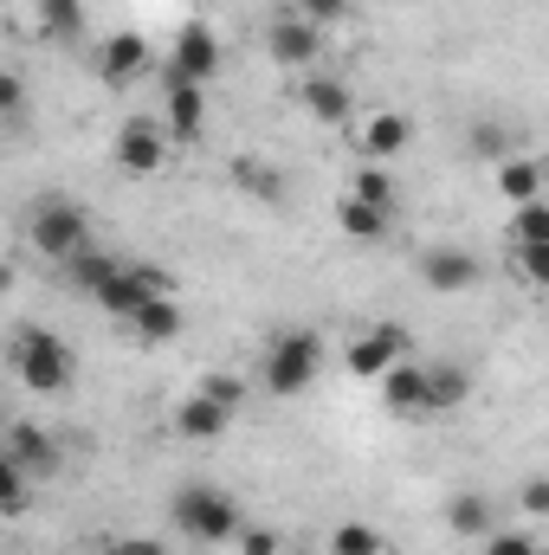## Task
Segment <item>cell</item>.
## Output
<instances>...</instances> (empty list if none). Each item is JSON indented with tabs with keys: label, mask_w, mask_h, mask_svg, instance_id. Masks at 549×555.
Returning a JSON list of instances; mask_svg holds the SVG:
<instances>
[{
	"label": "cell",
	"mask_w": 549,
	"mask_h": 555,
	"mask_svg": "<svg viewBox=\"0 0 549 555\" xmlns=\"http://www.w3.org/2000/svg\"><path fill=\"white\" fill-rule=\"evenodd\" d=\"M142 297H175V278L162 272V266H117V272L104 278V291H98V304L111 317H130Z\"/></svg>",
	"instance_id": "52a82bcc"
},
{
	"label": "cell",
	"mask_w": 549,
	"mask_h": 555,
	"mask_svg": "<svg viewBox=\"0 0 549 555\" xmlns=\"http://www.w3.org/2000/svg\"><path fill=\"white\" fill-rule=\"evenodd\" d=\"M420 284H426V291L459 297V291H472V284H478V259H472L465 246H433V253H420Z\"/></svg>",
	"instance_id": "8fae6325"
},
{
	"label": "cell",
	"mask_w": 549,
	"mask_h": 555,
	"mask_svg": "<svg viewBox=\"0 0 549 555\" xmlns=\"http://www.w3.org/2000/svg\"><path fill=\"white\" fill-rule=\"evenodd\" d=\"M26 233H33V246L46 253V259H72V253H85L91 246V214L78 207V201H65V194H52V201H39L33 214H26Z\"/></svg>",
	"instance_id": "7a4b0ae2"
},
{
	"label": "cell",
	"mask_w": 549,
	"mask_h": 555,
	"mask_svg": "<svg viewBox=\"0 0 549 555\" xmlns=\"http://www.w3.org/2000/svg\"><path fill=\"white\" fill-rule=\"evenodd\" d=\"M472 149H478L485 162H505V155H511V137H505L498 124H478V130H472Z\"/></svg>",
	"instance_id": "1f68e13d"
},
{
	"label": "cell",
	"mask_w": 549,
	"mask_h": 555,
	"mask_svg": "<svg viewBox=\"0 0 549 555\" xmlns=\"http://www.w3.org/2000/svg\"><path fill=\"white\" fill-rule=\"evenodd\" d=\"M20 111H26V78H20V72H0V117L13 124Z\"/></svg>",
	"instance_id": "d6a6232c"
},
{
	"label": "cell",
	"mask_w": 549,
	"mask_h": 555,
	"mask_svg": "<svg viewBox=\"0 0 549 555\" xmlns=\"http://www.w3.org/2000/svg\"><path fill=\"white\" fill-rule=\"evenodd\" d=\"M382 401L388 414H426V382H420V362H395L382 375Z\"/></svg>",
	"instance_id": "ffe728a7"
},
{
	"label": "cell",
	"mask_w": 549,
	"mask_h": 555,
	"mask_svg": "<svg viewBox=\"0 0 549 555\" xmlns=\"http://www.w3.org/2000/svg\"><path fill=\"white\" fill-rule=\"evenodd\" d=\"M478 543H485V555H544L537 530H491V537H478Z\"/></svg>",
	"instance_id": "f1b7e54d"
},
{
	"label": "cell",
	"mask_w": 549,
	"mask_h": 555,
	"mask_svg": "<svg viewBox=\"0 0 549 555\" xmlns=\"http://www.w3.org/2000/svg\"><path fill=\"white\" fill-rule=\"evenodd\" d=\"M420 382H426V414H446L472 395V375L459 362H433V369H420Z\"/></svg>",
	"instance_id": "d6986e66"
},
{
	"label": "cell",
	"mask_w": 549,
	"mask_h": 555,
	"mask_svg": "<svg viewBox=\"0 0 549 555\" xmlns=\"http://www.w3.org/2000/svg\"><path fill=\"white\" fill-rule=\"evenodd\" d=\"M168 517H175V530H181V537H194V543H233V537H240V524H246V517H240V504H233L227 491H214V485H181Z\"/></svg>",
	"instance_id": "6da1fadb"
},
{
	"label": "cell",
	"mask_w": 549,
	"mask_h": 555,
	"mask_svg": "<svg viewBox=\"0 0 549 555\" xmlns=\"http://www.w3.org/2000/svg\"><path fill=\"white\" fill-rule=\"evenodd\" d=\"M201 395H207V401H220V408H246V382H240V375H220V369H214V375H201Z\"/></svg>",
	"instance_id": "f546056e"
},
{
	"label": "cell",
	"mask_w": 549,
	"mask_h": 555,
	"mask_svg": "<svg viewBox=\"0 0 549 555\" xmlns=\"http://www.w3.org/2000/svg\"><path fill=\"white\" fill-rule=\"evenodd\" d=\"M518 272L524 284H549V246H518Z\"/></svg>",
	"instance_id": "e575fe53"
},
{
	"label": "cell",
	"mask_w": 549,
	"mask_h": 555,
	"mask_svg": "<svg viewBox=\"0 0 549 555\" xmlns=\"http://www.w3.org/2000/svg\"><path fill=\"white\" fill-rule=\"evenodd\" d=\"M149 65H155V52H149V39H142V33H111V39L98 46V78H104L111 91L137 85Z\"/></svg>",
	"instance_id": "9c48e42d"
},
{
	"label": "cell",
	"mask_w": 549,
	"mask_h": 555,
	"mask_svg": "<svg viewBox=\"0 0 549 555\" xmlns=\"http://www.w3.org/2000/svg\"><path fill=\"white\" fill-rule=\"evenodd\" d=\"M524 511H531V517H544L549 511V485L544 478H524Z\"/></svg>",
	"instance_id": "d590c367"
},
{
	"label": "cell",
	"mask_w": 549,
	"mask_h": 555,
	"mask_svg": "<svg viewBox=\"0 0 549 555\" xmlns=\"http://www.w3.org/2000/svg\"><path fill=\"white\" fill-rule=\"evenodd\" d=\"M297 98H304V111H310L323 130H343V124H356V91H349L343 78H323V72H310Z\"/></svg>",
	"instance_id": "7c38bea8"
},
{
	"label": "cell",
	"mask_w": 549,
	"mask_h": 555,
	"mask_svg": "<svg viewBox=\"0 0 549 555\" xmlns=\"http://www.w3.org/2000/svg\"><path fill=\"white\" fill-rule=\"evenodd\" d=\"M117 550H124V555H168L162 543H149V537H137V543H117Z\"/></svg>",
	"instance_id": "8d00e7d4"
},
{
	"label": "cell",
	"mask_w": 549,
	"mask_h": 555,
	"mask_svg": "<svg viewBox=\"0 0 549 555\" xmlns=\"http://www.w3.org/2000/svg\"><path fill=\"white\" fill-rule=\"evenodd\" d=\"M297 7V20H310V26H323V20H343L356 0H291Z\"/></svg>",
	"instance_id": "836d02e7"
},
{
	"label": "cell",
	"mask_w": 549,
	"mask_h": 555,
	"mask_svg": "<svg viewBox=\"0 0 549 555\" xmlns=\"http://www.w3.org/2000/svg\"><path fill=\"white\" fill-rule=\"evenodd\" d=\"M343 362H349L356 382H382L395 362H408V330H401V323H375V330H362V336L349 343Z\"/></svg>",
	"instance_id": "8992f818"
},
{
	"label": "cell",
	"mask_w": 549,
	"mask_h": 555,
	"mask_svg": "<svg viewBox=\"0 0 549 555\" xmlns=\"http://www.w3.org/2000/svg\"><path fill=\"white\" fill-rule=\"evenodd\" d=\"M446 524H452L459 537H491V530H498V511H491V498H478V491H459V498L446 504Z\"/></svg>",
	"instance_id": "7402d4cb"
},
{
	"label": "cell",
	"mask_w": 549,
	"mask_h": 555,
	"mask_svg": "<svg viewBox=\"0 0 549 555\" xmlns=\"http://www.w3.org/2000/svg\"><path fill=\"white\" fill-rule=\"evenodd\" d=\"M26 504H33V478H26V472L0 452V517H20Z\"/></svg>",
	"instance_id": "4316f807"
},
{
	"label": "cell",
	"mask_w": 549,
	"mask_h": 555,
	"mask_svg": "<svg viewBox=\"0 0 549 555\" xmlns=\"http://www.w3.org/2000/svg\"><path fill=\"white\" fill-rule=\"evenodd\" d=\"M207 130V91L201 85H168V137L194 142Z\"/></svg>",
	"instance_id": "9a60e30c"
},
{
	"label": "cell",
	"mask_w": 549,
	"mask_h": 555,
	"mask_svg": "<svg viewBox=\"0 0 549 555\" xmlns=\"http://www.w3.org/2000/svg\"><path fill=\"white\" fill-rule=\"evenodd\" d=\"M233 426V408H220V401H207V395H188L181 408H175V433L181 439H220Z\"/></svg>",
	"instance_id": "2e32d148"
},
{
	"label": "cell",
	"mask_w": 549,
	"mask_h": 555,
	"mask_svg": "<svg viewBox=\"0 0 549 555\" xmlns=\"http://www.w3.org/2000/svg\"><path fill=\"white\" fill-rule=\"evenodd\" d=\"M498 194L505 201H537L544 194V162L537 155H505L498 162Z\"/></svg>",
	"instance_id": "44dd1931"
},
{
	"label": "cell",
	"mask_w": 549,
	"mask_h": 555,
	"mask_svg": "<svg viewBox=\"0 0 549 555\" xmlns=\"http://www.w3.org/2000/svg\"><path fill=\"white\" fill-rule=\"evenodd\" d=\"M7 284H13V266H0V291H7Z\"/></svg>",
	"instance_id": "74e56055"
},
{
	"label": "cell",
	"mask_w": 549,
	"mask_h": 555,
	"mask_svg": "<svg viewBox=\"0 0 549 555\" xmlns=\"http://www.w3.org/2000/svg\"><path fill=\"white\" fill-rule=\"evenodd\" d=\"M0 452H7L33 485H46V478L59 472V446H52V433L33 426V420H26V426H7V446H0Z\"/></svg>",
	"instance_id": "30bf717a"
},
{
	"label": "cell",
	"mask_w": 549,
	"mask_h": 555,
	"mask_svg": "<svg viewBox=\"0 0 549 555\" xmlns=\"http://www.w3.org/2000/svg\"><path fill=\"white\" fill-rule=\"evenodd\" d=\"M382 550H388V543H382L375 524H356V517H349V524L330 530V555H382Z\"/></svg>",
	"instance_id": "d4e9b609"
},
{
	"label": "cell",
	"mask_w": 549,
	"mask_h": 555,
	"mask_svg": "<svg viewBox=\"0 0 549 555\" xmlns=\"http://www.w3.org/2000/svg\"><path fill=\"white\" fill-rule=\"evenodd\" d=\"M111 272H117V259H111V253H98V246H85V253H72V259H65L72 291H91V297L104 291V278H111Z\"/></svg>",
	"instance_id": "cb8c5ba5"
},
{
	"label": "cell",
	"mask_w": 549,
	"mask_h": 555,
	"mask_svg": "<svg viewBox=\"0 0 549 555\" xmlns=\"http://www.w3.org/2000/svg\"><path fill=\"white\" fill-rule=\"evenodd\" d=\"M317 52H323V33H317L310 20L278 13L272 26H266V59L284 65V72H310V65H317Z\"/></svg>",
	"instance_id": "ba28073f"
},
{
	"label": "cell",
	"mask_w": 549,
	"mask_h": 555,
	"mask_svg": "<svg viewBox=\"0 0 549 555\" xmlns=\"http://www.w3.org/2000/svg\"><path fill=\"white\" fill-rule=\"evenodd\" d=\"M317 369H323V336L317 330H284L272 343V356H266V388L278 401H291L317 382Z\"/></svg>",
	"instance_id": "277c9868"
},
{
	"label": "cell",
	"mask_w": 549,
	"mask_h": 555,
	"mask_svg": "<svg viewBox=\"0 0 549 555\" xmlns=\"http://www.w3.org/2000/svg\"><path fill=\"white\" fill-rule=\"evenodd\" d=\"M39 13H46L52 39H78L85 33V0H39Z\"/></svg>",
	"instance_id": "83f0119b"
},
{
	"label": "cell",
	"mask_w": 549,
	"mask_h": 555,
	"mask_svg": "<svg viewBox=\"0 0 549 555\" xmlns=\"http://www.w3.org/2000/svg\"><path fill=\"white\" fill-rule=\"evenodd\" d=\"M13 369H20V382H26L33 395H65L72 375H78V356H72L52 330H26L20 349H13Z\"/></svg>",
	"instance_id": "3957f363"
},
{
	"label": "cell",
	"mask_w": 549,
	"mask_h": 555,
	"mask_svg": "<svg viewBox=\"0 0 549 555\" xmlns=\"http://www.w3.org/2000/svg\"><path fill=\"white\" fill-rule=\"evenodd\" d=\"M349 194L356 201H369V207H401V188H395V175H388V162H362L356 168V181H349Z\"/></svg>",
	"instance_id": "603a6c76"
},
{
	"label": "cell",
	"mask_w": 549,
	"mask_h": 555,
	"mask_svg": "<svg viewBox=\"0 0 549 555\" xmlns=\"http://www.w3.org/2000/svg\"><path fill=\"white\" fill-rule=\"evenodd\" d=\"M511 233H518V246H549V201H518V214H511Z\"/></svg>",
	"instance_id": "484cf974"
},
{
	"label": "cell",
	"mask_w": 549,
	"mask_h": 555,
	"mask_svg": "<svg viewBox=\"0 0 549 555\" xmlns=\"http://www.w3.org/2000/svg\"><path fill=\"white\" fill-rule=\"evenodd\" d=\"M336 227H343L349 240L375 246V240L395 227V214H388V207H369V201H356V194H343V201H336Z\"/></svg>",
	"instance_id": "ac0fdd59"
},
{
	"label": "cell",
	"mask_w": 549,
	"mask_h": 555,
	"mask_svg": "<svg viewBox=\"0 0 549 555\" xmlns=\"http://www.w3.org/2000/svg\"><path fill=\"white\" fill-rule=\"evenodd\" d=\"M124 323H130V336H137V343H175V336L188 330V310H181L175 297H142Z\"/></svg>",
	"instance_id": "5bb4252c"
},
{
	"label": "cell",
	"mask_w": 549,
	"mask_h": 555,
	"mask_svg": "<svg viewBox=\"0 0 549 555\" xmlns=\"http://www.w3.org/2000/svg\"><path fill=\"white\" fill-rule=\"evenodd\" d=\"M240 555H278V530H266V524H240Z\"/></svg>",
	"instance_id": "4dcf8cb0"
},
{
	"label": "cell",
	"mask_w": 549,
	"mask_h": 555,
	"mask_svg": "<svg viewBox=\"0 0 549 555\" xmlns=\"http://www.w3.org/2000/svg\"><path fill=\"white\" fill-rule=\"evenodd\" d=\"M162 72H168V85H207L220 72V33L207 20H188L175 33V46H168V65Z\"/></svg>",
	"instance_id": "5b68a950"
},
{
	"label": "cell",
	"mask_w": 549,
	"mask_h": 555,
	"mask_svg": "<svg viewBox=\"0 0 549 555\" xmlns=\"http://www.w3.org/2000/svg\"><path fill=\"white\" fill-rule=\"evenodd\" d=\"M104 555H124V550H117V543H111V550H104Z\"/></svg>",
	"instance_id": "f35d334b"
},
{
	"label": "cell",
	"mask_w": 549,
	"mask_h": 555,
	"mask_svg": "<svg viewBox=\"0 0 549 555\" xmlns=\"http://www.w3.org/2000/svg\"><path fill=\"white\" fill-rule=\"evenodd\" d=\"M162 155H168V137H162V130H155V124H142V117H130V124H124V130H117V168H124V175H155V168H162Z\"/></svg>",
	"instance_id": "4fadbf2b"
},
{
	"label": "cell",
	"mask_w": 549,
	"mask_h": 555,
	"mask_svg": "<svg viewBox=\"0 0 549 555\" xmlns=\"http://www.w3.org/2000/svg\"><path fill=\"white\" fill-rule=\"evenodd\" d=\"M408 142H413V124L401 111H382V117L362 124V155H369V162H395Z\"/></svg>",
	"instance_id": "e0dca14e"
}]
</instances>
